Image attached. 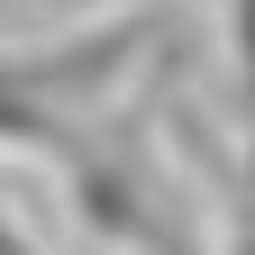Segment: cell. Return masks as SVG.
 I'll list each match as a JSON object with an SVG mask.
<instances>
[{
    "label": "cell",
    "mask_w": 255,
    "mask_h": 255,
    "mask_svg": "<svg viewBox=\"0 0 255 255\" xmlns=\"http://www.w3.org/2000/svg\"><path fill=\"white\" fill-rule=\"evenodd\" d=\"M219 46H228L237 110H246V128H255V0H219Z\"/></svg>",
    "instance_id": "7a4b0ae2"
},
{
    "label": "cell",
    "mask_w": 255,
    "mask_h": 255,
    "mask_svg": "<svg viewBox=\"0 0 255 255\" xmlns=\"http://www.w3.org/2000/svg\"><path fill=\"white\" fill-rule=\"evenodd\" d=\"M37 9H55V18H82V9H110V0H37Z\"/></svg>",
    "instance_id": "3957f363"
},
{
    "label": "cell",
    "mask_w": 255,
    "mask_h": 255,
    "mask_svg": "<svg viewBox=\"0 0 255 255\" xmlns=\"http://www.w3.org/2000/svg\"><path fill=\"white\" fill-rule=\"evenodd\" d=\"M64 182H73V219L101 246H119V255H182L173 219H164V182L146 173L137 146H91V137H73Z\"/></svg>",
    "instance_id": "6da1fadb"
}]
</instances>
